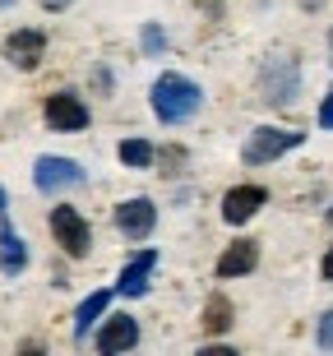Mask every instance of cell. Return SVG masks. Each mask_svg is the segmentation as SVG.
Listing matches in <instances>:
<instances>
[{
    "label": "cell",
    "mask_w": 333,
    "mask_h": 356,
    "mask_svg": "<svg viewBox=\"0 0 333 356\" xmlns=\"http://www.w3.org/2000/svg\"><path fill=\"white\" fill-rule=\"evenodd\" d=\"M200 106H204V92L195 79H186V74H158V83H153V116L162 125H181Z\"/></svg>",
    "instance_id": "cell-1"
},
{
    "label": "cell",
    "mask_w": 333,
    "mask_h": 356,
    "mask_svg": "<svg viewBox=\"0 0 333 356\" xmlns=\"http://www.w3.org/2000/svg\"><path fill=\"white\" fill-rule=\"evenodd\" d=\"M259 92L268 106H292L301 97V65L292 56H268L259 70Z\"/></svg>",
    "instance_id": "cell-2"
},
{
    "label": "cell",
    "mask_w": 333,
    "mask_h": 356,
    "mask_svg": "<svg viewBox=\"0 0 333 356\" xmlns=\"http://www.w3.org/2000/svg\"><path fill=\"white\" fill-rule=\"evenodd\" d=\"M301 144H306L301 130H273V125H259V130L245 139L241 158H245V167H264V162H278L282 153H292V148H301Z\"/></svg>",
    "instance_id": "cell-3"
},
{
    "label": "cell",
    "mask_w": 333,
    "mask_h": 356,
    "mask_svg": "<svg viewBox=\"0 0 333 356\" xmlns=\"http://www.w3.org/2000/svg\"><path fill=\"white\" fill-rule=\"evenodd\" d=\"M51 236H56V245H65L70 259H83V254L93 250V232H88V218H83L79 209H70V204L51 209Z\"/></svg>",
    "instance_id": "cell-4"
},
{
    "label": "cell",
    "mask_w": 333,
    "mask_h": 356,
    "mask_svg": "<svg viewBox=\"0 0 333 356\" xmlns=\"http://www.w3.org/2000/svg\"><path fill=\"white\" fill-rule=\"evenodd\" d=\"M83 181H88V172H83L74 158H38V162H33V185H38L42 195L79 190Z\"/></svg>",
    "instance_id": "cell-5"
},
{
    "label": "cell",
    "mask_w": 333,
    "mask_h": 356,
    "mask_svg": "<svg viewBox=\"0 0 333 356\" xmlns=\"http://www.w3.org/2000/svg\"><path fill=\"white\" fill-rule=\"evenodd\" d=\"M42 116H47V125L51 130H88V102H83L79 92H51L47 97V106H42Z\"/></svg>",
    "instance_id": "cell-6"
},
{
    "label": "cell",
    "mask_w": 333,
    "mask_h": 356,
    "mask_svg": "<svg viewBox=\"0 0 333 356\" xmlns=\"http://www.w3.org/2000/svg\"><path fill=\"white\" fill-rule=\"evenodd\" d=\"M153 227H158L153 199H125V204H116V232H120V236L148 241V236H153Z\"/></svg>",
    "instance_id": "cell-7"
},
{
    "label": "cell",
    "mask_w": 333,
    "mask_h": 356,
    "mask_svg": "<svg viewBox=\"0 0 333 356\" xmlns=\"http://www.w3.org/2000/svg\"><path fill=\"white\" fill-rule=\"evenodd\" d=\"M5 56H10V65L33 74L42 65V56H47V33H38V28H14L10 42H5Z\"/></svg>",
    "instance_id": "cell-8"
},
{
    "label": "cell",
    "mask_w": 333,
    "mask_h": 356,
    "mask_svg": "<svg viewBox=\"0 0 333 356\" xmlns=\"http://www.w3.org/2000/svg\"><path fill=\"white\" fill-rule=\"evenodd\" d=\"M264 204H268L264 185H236V190H227V195H222V218L232 227H241V222H250Z\"/></svg>",
    "instance_id": "cell-9"
},
{
    "label": "cell",
    "mask_w": 333,
    "mask_h": 356,
    "mask_svg": "<svg viewBox=\"0 0 333 356\" xmlns=\"http://www.w3.org/2000/svg\"><path fill=\"white\" fill-rule=\"evenodd\" d=\"M139 343V319H130V315H111L102 329H97V338H93V347L102 356H116V352H130V347Z\"/></svg>",
    "instance_id": "cell-10"
},
{
    "label": "cell",
    "mask_w": 333,
    "mask_h": 356,
    "mask_svg": "<svg viewBox=\"0 0 333 356\" xmlns=\"http://www.w3.org/2000/svg\"><path fill=\"white\" fill-rule=\"evenodd\" d=\"M153 268H158V250H139V254L130 259V264L120 268L116 291H120V296H130V301L148 296V277H153Z\"/></svg>",
    "instance_id": "cell-11"
},
{
    "label": "cell",
    "mask_w": 333,
    "mask_h": 356,
    "mask_svg": "<svg viewBox=\"0 0 333 356\" xmlns=\"http://www.w3.org/2000/svg\"><path fill=\"white\" fill-rule=\"evenodd\" d=\"M259 268V241H236L218 254V277H245Z\"/></svg>",
    "instance_id": "cell-12"
},
{
    "label": "cell",
    "mask_w": 333,
    "mask_h": 356,
    "mask_svg": "<svg viewBox=\"0 0 333 356\" xmlns=\"http://www.w3.org/2000/svg\"><path fill=\"white\" fill-rule=\"evenodd\" d=\"M24 268H28V245H24V236L5 222V213H0V273L19 277Z\"/></svg>",
    "instance_id": "cell-13"
},
{
    "label": "cell",
    "mask_w": 333,
    "mask_h": 356,
    "mask_svg": "<svg viewBox=\"0 0 333 356\" xmlns=\"http://www.w3.org/2000/svg\"><path fill=\"white\" fill-rule=\"evenodd\" d=\"M107 305H111V291H93V296H88V301L79 305V310H74V338H88V329H93L97 319L107 315Z\"/></svg>",
    "instance_id": "cell-14"
},
{
    "label": "cell",
    "mask_w": 333,
    "mask_h": 356,
    "mask_svg": "<svg viewBox=\"0 0 333 356\" xmlns=\"http://www.w3.org/2000/svg\"><path fill=\"white\" fill-rule=\"evenodd\" d=\"M232 315H236V310H232V301H227V296H209V305H204V333H227L232 329Z\"/></svg>",
    "instance_id": "cell-15"
},
{
    "label": "cell",
    "mask_w": 333,
    "mask_h": 356,
    "mask_svg": "<svg viewBox=\"0 0 333 356\" xmlns=\"http://www.w3.org/2000/svg\"><path fill=\"white\" fill-rule=\"evenodd\" d=\"M153 158H158V153H153L148 139H125V144H120V162H125V167H153Z\"/></svg>",
    "instance_id": "cell-16"
},
{
    "label": "cell",
    "mask_w": 333,
    "mask_h": 356,
    "mask_svg": "<svg viewBox=\"0 0 333 356\" xmlns=\"http://www.w3.org/2000/svg\"><path fill=\"white\" fill-rule=\"evenodd\" d=\"M162 47H167V33H162L158 24H144V51H148V56H158Z\"/></svg>",
    "instance_id": "cell-17"
},
{
    "label": "cell",
    "mask_w": 333,
    "mask_h": 356,
    "mask_svg": "<svg viewBox=\"0 0 333 356\" xmlns=\"http://www.w3.org/2000/svg\"><path fill=\"white\" fill-rule=\"evenodd\" d=\"M315 343H320L324 352H333V310L320 319V329H315Z\"/></svg>",
    "instance_id": "cell-18"
},
{
    "label": "cell",
    "mask_w": 333,
    "mask_h": 356,
    "mask_svg": "<svg viewBox=\"0 0 333 356\" xmlns=\"http://www.w3.org/2000/svg\"><path fill=\"white\" fill-rule=\"evenodd\" d=\"M320 130H333V92L320 102Z\"/></svg>",
    "instance_id": "cell-19"
},
{
    "label": "cell",
    "mask_w": 333,
    "mask_h": 356,
    "mask_svg": "<svg viewBox=\"0 0 333 356\" xmlns=\"http://www.w3.org/2000/svg\"><path fill=\"white\" fill-rule=\"evenodd\" d=\"M42 10H51V14H60V10H70V5H74V0H38Z\"/></svg>",
    "instance_id": "cell-20"
},
{
    "label": "cell",
    "mask_w": 333,
    "mask_h": 356,
    "mask_svg": "<svg viewBox=\"0 0 333 356\" xmlns=\"http://www.w3.org/2000/svg\"><path fill=\"white\" fill-rule=\"evenodd\" d=\"M320 273H324V277H329V282H333V245H329V254H324V264H320Z\"/></svg>",
    "instance_id": "cell-21"
},
{
    "label": "cell",
    "mask_w": 333,
    "mask_h": 356,
    "mask_svg": "<svg viewBox=\"0 0 333 356\" xmlns=\"http://www.w3.org/2000/svg\"><path fill=\"white\" fill-rule=\"evenodd\" d=\"M324 0H301V10H320Z\"/></svg>",
    "instance_id": "cell-22"
},
{
    "label": "cell",
    "mask_w": 333,
    "mask_h": 356,
    "mask_svg": "<svg viewBox=\"0 0 333 356\" xmlns=\"http://www.w3.org/2000/svg\"><path fill=\"white\" fill-rule=\"evenodd\" d=\"M5 204H10V199H5V185H0V213H5Z\"/></svg>",
    "instance_id": "cell-23"
},
{
    "label": "cell",
    "mask_w": 333,
    "mask_h": 356,
    "mask_svg": "<svg viewBox=\"0 0 333 356\" xmlns=\"http://www.w3.org/2000/svg\"><path fill=\"white\" fill-rule=\"evenodd\" d=\"M5 5H14V0H0V10H5Z\"/></svg>",
    "instance_id": "cell-24"
},
{
    "label": "cell",
    "mask_w": 333,
    "mask_h": 356,
    "mask_svg": "<svg viewBox=\"0 0 333 356\" xmlns=\"http://www.w3.org/2000/svg\"><path fill=\"white\" fill-rule=\"evenodd\" d=\"M329 47H333V28H329Z\"/></svg>",
    "instance_id": "cell-25"
},
{
    "label": "cell",
    "mask_w": 333,
    "mask_h": 356,
    "mask_svg": "<svg viewBox=\"0 0 333 356\" xmlns=\"http://www.w3.org/2000/svg\"><path fill=\"white\" fill-rule=\"evenodd\" d=\"M329 222H333V209H329Z\"/></svg>",
    "instance_id": "cell-26"
}]
</instances>
